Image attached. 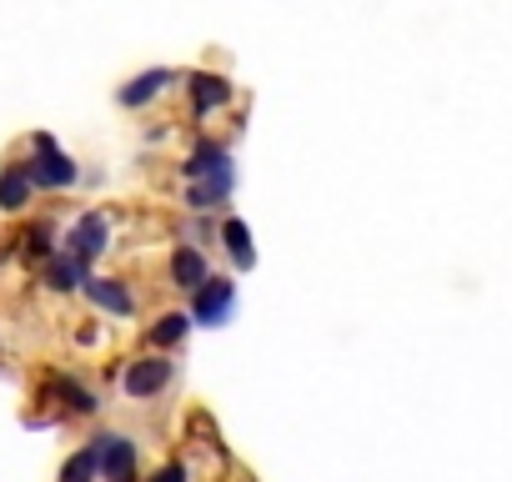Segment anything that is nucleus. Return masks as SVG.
Wrapping results in <instances>:
<instances>
[{
  "instance_id": "obj_6",
  "label": "nucleus",
  "mask_w": 512,
  "mask_h": 482,
  "mask_svg": "<svg viewBox=\"0 0 512 482\" xmlns=\"http://www.w3.org/2000/svg\"><path fill=\"white\" fill-rule=\"evenodd\" d=\"M231 96H236V86L226 76H216V71H191L186 76V101H191V116L196 121L211 116V111H226Z\"/></svg>"
},
{
  "instance_id": "obj_8",
  "label": "nucleus",
  "mask_w": 512,
  "mask_h": 482,
  "mask_svg": "<svg viewBox=\"0 0 512 482\" xmlns=\"http://www.w3.org/2000/svg\"><path fill=\"white\" fill-rule=\"evenodd\" d=\"M86 302L91 307H101V312H111V317H136V297H131V287L121 282V277H86Z\"/></svg>"
},
{
  "instance_id": "obj_19",
  "label": "nucleus",
  "mask_w": 512,
  "mask_h": 482,
  "mask_svg": "<svg viewBox=\"0 0 512 482\" xmlns=\"http://www.w3.org/2000/svg\"><path fill=\"white\" fill-rule=\"evenodd\" d=\"M146 482H191V472H186V462H166V467H156Z\"/></svg>"
},
{
  "instance_id": "obj_2",
  "label": "nucleus",
  "mask_w": 512,
  "mask_h": 482,
  "mask_svg": "<svg viewBox=\"0 0 512 482\" xmlns=\"http://www.w3.org/2000/svg\"><path fill=\"white\" fill-rule=\"evenodd\" d=\"M171 377H176V362L161 357V352H146V357L126 362V372H121V392L136 397V402H151V397H161V392L171 387Z\"/></svg>"
},
{
  "instance_id": "obj_13",
  "label": "nucleus",
  "mask_w": 512,
  "mask_h": 482,
  "mask_svg": "<svg viewBox=\"0 0 512 482\" xmlns=\"http://www.w3.org/2000/svg\"><path fill=\"white\" fill-rule=\"evenodd\" d=\"M36 201V186L26 176L21 161H6V171H0V211H26Z\"/></svg>"
},
{
  "instance_id": "obj_15",
  "label": "nucleus",
  "mask_w": 512,
  "mask_h": 482,
  "mask_svg": "<svg viewBox=\"0 0 512 482\" xmlns=\"http://www.w3.org/2000/svg\"><path fill=\"white\" fill-rule=\"evenodd\" d=\"M221 247H226V257H231L241 272L256 267V247H251V226H246V221H236V216L221 221Z\"/></svg>"
},
{
  "instance_id": "obj_16",
  "label": "nucleus",
  "mask_w": 512,
  "mask_h": 482,
  "mask_svg": "<svg viewBox=\"0 0 512 482\" xmlns=\"http://www.w3.org/2000/svg\"><path fill=\"white\" fill-rule=\"evenodd\" d=\"M186 332H191V317H186V312H161V317L146 327V342H151L156 352H166V347H181Z\"/></svg>"
},
{
  "instance_id": "obj_14",
  "label": "nucleus",
  "mask_w": 512,
  "mask_h": 482,
  "mask_svg": "<svg viewBox=\"0 0 512 482\" xmlns=\"http://www.w3.org/2000/svg\"><path fill=\"white\" fill-rule=\"evenodd\" d=\"M231 186H236V176H216V181H191L181 201H186V206H191L196 216H206V211H221V206H226Z\"/></svg>"
},
{
  "instance_id": "obj_10",
  "label": "nucleus",
  "mask_w": 512,
  "mask_h": 482,
  "mask_svg": "<svg viewBox=\"0 0 512 482\" xmlns=\"http://www.w3.org/2000/svg\"><path fill=\"white\" fill-rule=\"evenodd\" d=\"M41 277H46L51 292H81L86 277H91V262H81V257H71V252H56V257L41 262Z\"/></svg>"
},
{
  "instance_id": "obj_5",
  "label": "nucleus",
  "mask_w": 512,
  "mask_h": 482,
  "mask_svg": "<svg viewBox=\"0 0 512 482\" xmlns=\"http://www.w3.org/2000/svg\"><path fill=\"white\" fill-rule=\"evenodd\" d=\"M106 247H111V216H106V211H86V216H76V226L66 231V247H61V252H71V257H81V262H96Z\"/></svg>"
},
{
  "instance_id": "obj_11",
  "label": "nucleus",
  "mask_w": 512,
  "mask_h": 482,
  "mask_svg": "<svg viewBox=\"0 0 512 482\" xmlns=\"http://www.w3.org/2000/svg\"><path fill=\"white\" fill-rule=\"evenodd\" d=\"M171 81H176V76H171L166 66H156V71H141L131 86H121V96H116V101H121L126 111H141V106H151L156 96H166V86H171Z\"/></svg>"
},
{
  "instance_id": "obj_4",
  "label": "nucleus",
  "mask_w": 512,
  "mask_h": 482,
  "mask_svg": "<svg viewBox=\"0 0 512 482\" xmlns=\"http://www.w3.org/2000/svg\"><path fill=\"white\" fill-rule=\"evenodd\" d=\"M231 307H236V282H226V277H206L196 292H191V322L196 327H221L226 317H231Z\"/></svg>"
},
{
  "instance_id": "obj_18",
  "label": "nucleus",
  "mask_w": 512,
  "mask_h": 482,
  "mask_svg": "<svg viewBox=\"0 0 512 482\" xmlns=\"http://www.w3.org/2000/svg\"><path fill=\"white\" fill-rule=\"evenodd\" d=\"M96 477H101V462H96V447L86 442V447L61 467V482H96Z\"/></svg>"
},
{
  "instance_id": "obj_7",
  "label": "nucleus",
  "mask_w": 512,
  "mask_h": 482,
  "mask_svg": "<svg viewBox=\"0 0 512 482\" xmlns=\"http://www.w3.org/2000/svg\"><path fill=\"white\" fill-rule=\"evenodd\" d=\"M181 176H186V181H216V176H236V166H231V151H226L221 141L201 136V141L186 151Z\"/></svg>"
},
{
  "instance_id": "obj_9",
  "label": "nucleus",
  "mask_w": 512,
  "mask_h": 482,
  "mask_svg": "<svg viewBox=\"0 0 512 482\" xmlns=\"http://www.w3.org/2000/svg\"><path fill=\"white\" fill-rule=\"evenodd\" d=\"M166 277H171V287H176V292H186V297H191V292L211 277L206 252H201V247H191V241H186V247H176V252H171V262H166Z\"/></svg>"
},
{
  "instance_id": "obj_1",
  "label": "nucleus",
  "mask_w": 512,
  "mask_h": 482,
  "mask_svg": "<svg viewBox=\"0 0 512 482\" xmlns=\"http://www.w3.org/2000/svg\"><path fill=\"white\" fill-rule=\"evenodd\" d=\"M26 166V176H31V186L36 191H71L76 181H81V166L56 146V136H46V131H36L31 136V161H21Z\"/></svg>"
},
{
  "instance_id": "obj_17",
  "label": "nucleus",
  "mask_w": 512,
  "mask_h": 482,
  "mask_svg": "<svg viewBox=\"0 0 512 482\" xmlns=\"http://www.w3.org/2000/svg\"><path fill=\"white\" fill-rule=\"evenodd\" d=\"M61 247H56V226L51 221H36V226H26L21 231V257L26 262H46V257H56Z\"/></svg>"
},
{
  "instance_id": "obj_12",
  "label": "nucleus",
  "mask_w": 512,
  "mask_h": 482,
  "mask_svg": "<svg viewBox=\"0 0 512 482\" xmlns=\"http://www.w3.org/2000/svg\"><path fill=\"white\" fill-rule=\"evenodd\" d=\"M46 387H51V397H61V407H66V412H76V417H96V412H101V397H96L86 382L66 377V372H56Z\"/></svg>"
},
{
  "instance_id": "obj_3",
  "label": "nucleus",
  "mask_w": 512,
  "mask_h": 482,
  "mask_svg": "<svg viewBox=\"0 0 512 482\" xmlns=\"http://www.w3.org/2000/svg\"><path fill=\"white\" fill-rule=\"evenodd\" d=\"M96 462H101V482H141V452L126 432H101L91 437Z\"/></svg>"
}]
</instances>
